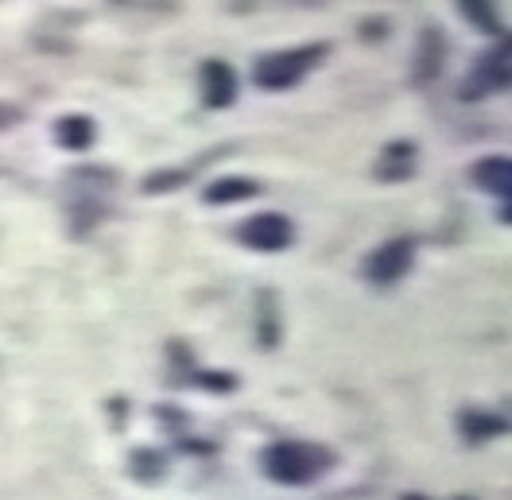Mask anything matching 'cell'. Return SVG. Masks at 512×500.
<instances>
[{
  "mask_svg": "<svg viewBox=\"0 0 512 500\" xmlns=\"http://www.w3.org/2000/svg\"><path fill=\"white\" fill-rule=\"evenodd\" d=\"M260 466L280 485H307L330 469V454L322 446H311V442H276L264 450Z\"/></svg>",
  "mask_w": 512,
  "mask_h": 500,
  "instance_id": "obj_1",
  "label": "cell"
},
{
  "mask_svg": "<svg viewBox=\"0 0 512 500\" xmlns=\"http://www.w3.org/2000/svg\"><path fill=\"white\" fill-rule=\"evenodd\" d=\"M326 59V43H311V47H291V51H276L264 55L253 70V82L260 90H291L295 82H303L315 66Z\"/></svg>",
  "mask_w": 512,
  "mask_h": 500,
  "instance_id": "obj_2",
  "label": "cell"
},
{
  "mask_svg": "<svg viewBox=\"0 0 512 500\" xmlns=\"http://www.w3.org/2000/svg\"><path fill=\"white\" fill-rule=\"evenodd\" d=\"M412 260H416V241L412 237H396V241L381 245V249L365 260V276L373 283H381V287H388V283L408 276Z\"/></svg>",
  "mask_w": 512,
  "mask_h": 500,
  "instance_id": "obj_3",
  "label": "cell"
},
{
  "mask_svg": "<svg viewBox=\"0 0 512 500\" xmlns=\"http://www.w3.org/2000/svg\"><path fill=\"white\" fill-rule=\"evenodd\" d=\"M291 237H295V229H291V221L284 214H256L241 225V241L256 252H280L291 245Z\"/></svg>",
  "mask_w": 512,
  "mask_h": 500,
  "instance_id": "obj_4",
  "label": "cell"
},
{
  "mask_svg": "<svg viewBox=\"0 0 512 500\" xmlns=\"http://www.w3.org/2000/svg\"><path fill=\"white\" fill-rule=\"evenodd\" d=\"M202 101L210 105V109H225V105H233V97H237V74H233V66L222 63V59H210V63H202Z\"/></svg>",
  "mask_w": 512,
  "mask_h": 500,
  "instance_id": "obj_5",
  "label": "cell"
},
{
  "mask_svg": "<svg viewBox=\"0 0 512 500\" xmlns=\"http://www.w3.org/2000/svg\"><path fill=\"white\" fill-rule=\"evenodd\" d=\"M505 86H509V39H501V47L489 51L478 63L470 94H493V90H505Z\"/></svg>",
  "mask_w": 512,
  "mask_h": 500,
  "instance_id": "obj_6",
  "label": "cell"
},
{
  "mask_svg": "<svg viewBox=\"0 0 512 500\" xmlns=\"http://www.w3.org/2000/svg\"><path fill=\"white\" fill-rule=\"evenodd\" d=\"M377 179H384V183H400V179H408L412 171H416V144L412 140H392L388 148L381 152V159H377Z\"/></svg>",
  "mask_w": 512,
  "mask_h": 500,
  "instance_id": "obj_7",
  "label": "cell"
},
{
  "mask_svg": "<svg viewBox=\"0 0 512 500\" xmlns=\"http://www.w3.org/2000/svg\"><path fill=\"white\" fill-rule=\"evenodd\" d=\"M474 183H478L481 190H489V194H501V198H509V190H512V163H509V156L481 159L478 167H474Z\"/></svg>",
  "mask_w": 512,
  "mask_h": 500,
  "instance_id": "obj_8",
  "label": "cell"
},
{
  "mask_svg": "<svg viewBox=\"0 0 512 500\" xmlns=\"http://www.w3.org/2000/svg\"><path fill=\"white\" fill-rule=\"evenodd\" d=\"M443 55H447V47H443V35L427 28V32H423V39H419L416 82H427V78H435V74L443 70Z\"/></svg>",
  "mask_w": 512,
  "mask_h": 500,
  "instance_id": "obj_9",
  "label": "cell"
},
{
  "mask_svg": "<svg viewBox=\"0 0 512 500\" xmlns=\"http://www.w3.org/2000/svg\"><path fill=\"white\" fill-rule=\"evenodd\" d=\"M55 140L70 152H86L94 144V121L90 117H63L55 125Z\"/></svg>",
  "mask_w": 512,
  "mask_h": 500,
  "instance_id": "obj_10",
  "label": "cell"
},
{
  "mask_svg": "<svg viewBox=\"0 0 512 500\" xmlns=\"http://www.w3.org/2000/svg\"><path fill=\"white\" fill-rule=\"evenodd\" d=\"M458 8H462V16H466L470 24H478L481 32L505 35L501 16H497V0H458Z\"/></svg>",
  "mask_w": 512,
  "mask_h": 500,
  "instance_id": "obj_11",
  "label": "cell"
},
{
  "mask_svg": "<svg viewBox=\"0 0 512 500\" xmlns=\"http://www.w3.org/2000/svg\"><path fill=\"white\" fill-rule=\"evenodd\" d=\"M253 194H256L253 179H218L202 198H206L210 206H229V202H245V198H253Z\"/></svg>",
  "mask_w": 512,
  "mask_h": 500,
  "instance_id": "obj_12",
  "label": "cell"
},
{
  "mask_svg": "<svg viewBox=\"0 0 512 500\" xmlns=\"http://www.w3.org/2000/svg\"><path fill=\"white\" fill-rule=\"evenodd\" d=\"M462 427H466V435H470V438H489V435H501V431H505V419H497V415H478V411H466V415H462Z\"/></svg>",
  "mask_w": 512,
  "mask_h": 500,
  "instance_id": "obj_13",
  "label": "cell"
},
{
  "mask_svg": "<svg viewBox=\"0 0 512 500\" xmlns=\"http://www.w3.org/2000/svg\"><path fill=\"white\" fill-rule=\"evenodd\" d=\"M12 121H16V109H0V128L12 125Z\"/></svg>",
  "mask_w": 512,
  "mask_h": 500,
  "instance_id": "obj_14",
  "label": "cell"
},
{
  "mask_svg": "<svg viewBox=\"0 0 512 500\" xmlns=\"http://www.w3.org/2000/svg\"><path fill=\"white\" fill-rule=\"evenodd\" d=\"M303 4H307V0H303Z\"/></svg>",
  "mask_w": 512,
  "mask_h": 500,
  "instance_id": "obj_15",
  "label": "cell"
},
{
  "mask_svg": "<svg viewBox=\"0 0 512 500\" xmlns=\"http://www.w3.org/2000/svg\"><path fill=\"white\" fill-rule=\"evenodd\" d=\"M462 500H466V497H462Z\"/></svg>",
  "mask_w": 512,
  "mask_h": 500,
  "instance_id": "obj_16",
  "label": "cell"
}]
</instances>
